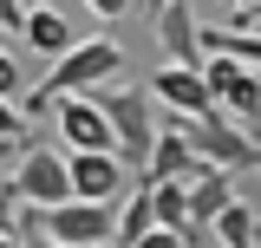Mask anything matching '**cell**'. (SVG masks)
Returning a JSON list of instances; mask_svg holds the SVG:
<instances>
[{"label":"cell","mask_w":261,"mask_h":248,"mask_svg":"<svg viewBox=\"0 0 261 248\" xmlns=\"http://www.w3.org/2000/svg\"><path fill=\"white\" fill-rule=\"evenodd\" d=\"M53 105H59V137L72 144V157H118V137L92 98H53Z\"/></svg>","instance_id":"7"},{"label":"cell","mask_w":261,"mask_h":248,"mask_svg":"<svg viewBox=\"0 0 261 248\" xmlns=\"http://www.w3.org/2000/svg\"><path fill=\"white\" fill-rule=\"evenodd\" d=\"M183 144L196 151V163H202V170H222V177H235V170H261V151L222 118V111H209V118L183 124Z\"/></svg>","instance_id":"3"},{"label":"cell","mask_w":261,"mask_h":248,"mask_svg":"<svg viewBox=\"0 0 261 248\" xmlns=\"http://www.w3.org/2000/svg\"><path fill=\"white\" fill-rule=\"evenodd\" d=\"M150 105H163L176 124H196L216 111V98H209V85H202V72H176V65H163L157 79H150Z\"/></svg>","instance_id":"8"},{"label":"cell","mask_w":261,"mask_h":248,"mask_svg":"<svg viewBox=\"0 0 261 248\" xmlns=\"http://www.w3.org/2000/svg\"><path fill=\"white\" fill-rule=\"evenodd\" d=\"M27 27V0H0V33H20Z\"/></svg>","instance_id":"17"},{"label":"cell","mask_w":261,"mask_h":248,"mask_svg":"<svg viewBox=\"0 0 261 248\" xmlns=\"http://www.w3.org/2000/svg\"><path fill=\"white\" fill-rule=\"evenodd\" d=\"M92 105H98V118L111 124V137H118V163L137 177L144 157H150V144H157L150 92H144V85H105V92H92Z\"/></svg>","instance_id":"2"},{"label":"cell","mask_w":261,"mask_h":248,"mask_svg":"<svg viewBox=\"0 0 261 248\" xmlns=\"http://www.w3.org/2000/svg\"><path fill=\"white\" fill-rule=\"evenodd\" d=\"M157 13V46L170 53L176 72H202V7L196 0H163Z\"/></svg>","instance_id":"6"},{"label":"cell","mask_w":261,"mask_h":248,"mask_svg":"<svg viewBox=\"0 0 261 248\" xmlns=\"http://www.w3.org/2000/svg\"><path fill=\"white\" fill-rule=\"evenodd\" d=\"M20 92H27V79H20V65H13V53L0 46V98H7V105H20Z\"/></svg>","instance_id":"14"},{"label":"cell","mask_w":261,"mask_h":248,"mask_svg":"<svg viewBox=\"0 0 261 248\" xmlns=\"http://www.w3.org/2000/svg\"><path fill=\"white\" fill-rule=\"evenodd\" d=\"M13 183V196H20V209H59V203H72V189H65V157H53L46 144H27V157H20V170L7 177Z\"/></svg>","instance_id":"5"},{"label":"cell","mask_w":261,"mask_h":248,"mask_svg":"<svg viewBox=\"0 0 261 248\" xmlns=\"http://www.w3.org/2000/svg\"><path fill=\"white\" fill-rule=\"evenodd\" d=\"M13 222H20V196H13L7 177H0V235H13Z\"/></svg>","instance_id":"15"},{"label":"cell","mask_w":261,"mask_h":248,"mask_svg":"<svg viewBox=\"0 0 261 248\" xmlns=\"http://www.w3.org/2000/svg\"><path fill=\"white\" fill-rule=\"evenodd\" d=\"M124 183H130V170L118 157H65V189H72V203H118Z\"/></svg>","instance_id":"9"},{"label":"cell","mask_w":261,"mask_h":248,"mask_svg":"<svg viewBox=\"0 0 261 248\" xmlns=\"http://www.w3.org/2000/svg\"><path fill=\"white\" fill-rule=\"evenodd\" d=\"M228 203H235V177H222V170H202L190 183V229H183V248H190V235H202L209 222L222 216Z\"/></svg>","instance_id":"11"},{"label":"cell","mask_w":261,"mask_h":248,"mask_svg":"<svg viewBox=\"0 0 261 248\" xmlns=\"http://www.w3.org/2000/svg\"><path fill=\"white\" fill-rule=\"evenodd\" d=\"M72 13H79V7H27V27H20V39H27L39 59H65V53L79 46Z\"/></svg>","instance_id":"10"},{"label":"cell","mask_w":261,"mask_h":248,"mask_svg":"<svg viewBox=\"0 0 261 248\" xmlns=\"http://www.w3.org/2000/svg\"><path fill=\"white\" fill-rule=\"evenodd\" d=\"M0 248H20V242H13V235H0Z\"/></svg>","instance_id":"20"},{"label":"cell","mask_w":261,"mask_h":248,"mask_svg":"<svg viewBox=\"0 0 261 248\" xmlns=\"http://www.w3.org/2000/svg\"><path fill=\"white\" fill-rule=\"evenodd\" d=\"M98 20H124V13H150V7H137V0H92Z\"/></svg>","instance_id":"16"},{"label":"cell","mask_w":261,"mask_h":248,"mask_svg":"<svg viewBox=\"0 0 261 248\" xmlns=\"http://www.w3.org/2000/svg\"><path fill=\"white\" fill-rule=\"evenodd\" d=\"M118 229V203H59L39 216V235L53 248H111Z\"/></svg>","instance_id":"4"},{"label":"cell","mask_w":261,"mask_h":248,"mask_svg":"<svg viewBox=\"0 0 261 248\" xmlns=\"http://www.w3.org/2000/svg\"><path fill=\"white\" fill-rule=\"evenodd\" d=\"M118 65H124V46H118V39H79V46L39 79V92H27V111L53 105V98H92V92H105V85L118 79Z\"/></svg>","instance_id":"1"},{"label":"cell","mask_w":261,"mask_h":248,"mask_svg":"<svg viewBox=\"0 0 261 248\" xmlns=\"http://www.w3.org/2000/svg\"><path fill=\"white\" fill-rule=\"evenodd\" d=\"M13 144H27V111L0 98V151H13Z\"/></svg>","instance_id":"13"},{"label":"cell","mask_w":261,"mask_h":248,"mask_svg":"<svg viewBox=\"0 0 261 248\" xmlns=\"http://www.w3.org/2000/svg\"><path fill=\"white\" fill-rule=\"evenodd\" d=\"M137 248H183V235H170V229H150V235H144Z\"/></svg>","instance_id":"18"},{"label":"cell","mask_w":261,"mask_h":248,"mask_svg":"<svg viewBox=\"0 0 261 248\" xmlns=\"http://www.w3.org/2000/svg\"><path fill=\"white\" fill-rule=\"evenodd\" d=\"M20 248H53V242H46V235H33V242H20Z\"/></svg>","instance_id":"19"},{"label":"cell","mask_w":261,"mask_h":248,"mask_svg":"<svg viewBox=\"0 0 261 248\" xmlns=\"http://www.w3.org/2000/svg\"><path fill=\"white\" fill-rule=\"evenodd\" d=\"M150 222L183 235L190 229V183H150Z\"/></svg>","instance_id":"12"}]
</instances>
